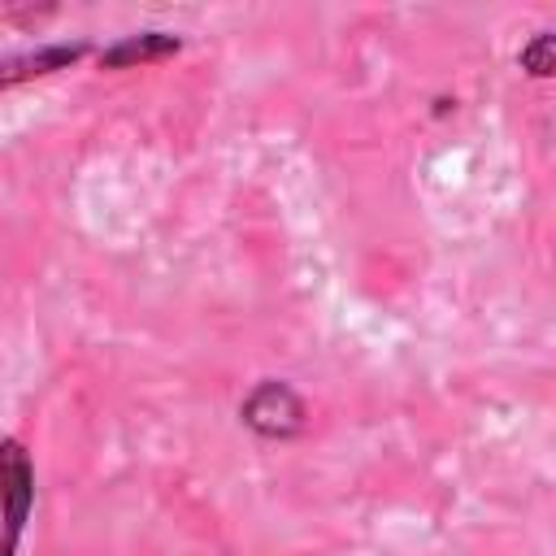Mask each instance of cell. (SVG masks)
<instances>
[{
  "instance_id": "obj_3",
  "label": "cell",
  "mask_w": 556,
  "mask_h": 556,
  "mask_svg": "<svg viewBox=\"0 0 556 556\" xmlns=\"http://www.w3.org/2000/svg\"><path fill=\"white\" fill-rule=\"evenodd\" d=\"M178 52V35H165V30H148V35H130L122 43H113L104 52V65L109 70H122V65H135V61H161Z\"/></svg>"
},
{
  "instance_id": "obj_4",
  "label": "cell",
  "mask_w": 556,
  "mask_h": 556,
  "mask_svg": "<svg viewBox=\"0 0 556 556\" xmlns=\"http://www.w3.org/2000/svg\"><path fill=\"white\" fill-rule=\"evenodd\" d=\"M517 65L530 74V78H552L556 74V30H539L521 43L517 52Z\"/></svg>"
},
{
  "instance_id": "obj_1",
  "label": "cell",
  "mask_w": 556,
  "mask_h": 556,
  "mask_svg": "<svg viewBox=\"0 0 556 556\" xmlns=\"http://www.w3.org/2000/svg\"><path fill=\"white\" fill-rule=\"evenodd\" d=\"M239 417L261 439H295L304 430V421H308V408H304V400L295 395L291 382L265 378V382H256L248 391V400L239 404Z\"/></svg>"
},
{
  "instance_id": "obj_2",
  "label": "cell",
  "mask_w": 556,
  "mask_h": 556,
  "mask_svg": "<svg viewBox=\"0 0 556 556\" xmlns=\"http://www.w3.org/2000/svg\"><path fill=\"white\" fill-rule=\"evenodd\" d=\"M4 495H9V552H13L17 534H22V521L30 513V500H35V469H30L26 452L13 439L4 443Z\"/></svg>"
},
{
  "instance_id": "obj_5",
  "label": "cell",
  "mask_w": 556,
  "mask_h": 556,
  "mask_svg": "<svg viewBox=\"0 0 556 556\" xmlns=\"http://www.w3.org/2000/svg\"><path fill=\"white\" fill-rule=\"evenodd\" d=\"M83 56V48H43V52H35V56H26V61H13L9 70H4V87H13L17 78H26V74H48V70H56V65H70V61H78Z\"/></svg>"
}]
</instances>
